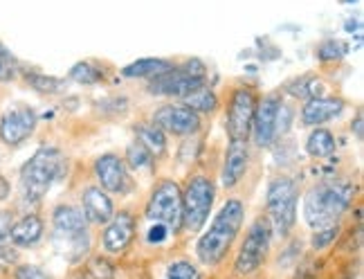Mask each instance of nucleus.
<instances>
[{
	"label": "nucleus",
	"instance_id": "c85d7f7f",
	"mask_svg": "<svg viewBox=\"0 0 364 279\" xmlns=\"http://www.w3.org/2000/svg\"><path fill=\"white\" fill-rule=\"evenodd\" d=\"M164 279H200V275L189 261H173L171 266L166 268Z\"/></svg>",
	"mask_w": 364,
	"mask_h": 279
},
{
	"label": "nucleus",
	"instance_id": "4c0bfd02",
	"mask_svg": "<svg viewBox=\"0 0 364 279\" xmlns=\"http://www.w3.org/2000/svg\"><path fill=\"white\" fill-rule=\"evenodd\" d=\"M351 129L355 131V137L362 140V113H360V110H358V115H355V122L351 124Z\"/></svg>",
	"mask_w": 364,
	"mask_h": 279
},
{
	"label": "nucleus",
	"instance_id": "7ed1b4c3",
	"mask_svg": "<svg viewBox=\"0 0 364 279\" xmlns=\"http://www.w3.org/2000/svg\"><path fill=\"white\" fill-rule=\"evenodd\" d=\"M63 153L57 147H41L21 167V194L27 203H41L63 174Z\"/></svg>",
	"mask_w": 364,
	"mask_h": 279
},
{
	"label": "nucleus",
	"instance_id": "f3484780",
	"mask_svg": "<svg viewBox=\"0 0 364 279\" xmlns=\"http://www.w3.org/2000/svg\"><path fill=\"white\" fill-rule=\"evenodd\" d=\"M247 162H250V147L247 142H239V140H230L228 153H225V162H223V187L234 189L241 183L245 172H247Z\"/></svg>",
	"mask_w": 364,
	"mask_h": 279
},
{
	"label": "nucleus",
	"instance_id": "0eeeda50",
	"mask_svg": "<svg viewBox=\"0 0 364 279\" xmlns=\"http://www.w3.org/2000/svg\"><path fill=\"white\" fill-rule=\"evenodd\" d=\"M270 241H272L270 223L265 219H257L250 226V230L245 234V241H243V246L239 250V255H236L234 270L239 275H243V277L259 270L261 263L265 261V257H268Z\"/></svg>",
	"mask_w": 364,
	"mask_h": 279
},
{
	"label": "nucleus",
	"instance_id": "2eb2a0df",
	"mask_svg": "<svg viewBox=\"0 0 364 279\" xmlns=\"http://www.w3.org/2000/svg\"><path fill=\"white\" fill-rule=\"evenodd\" d=\"M52 230L61 241H73L77 236L88 232V221L83 212L75 205H57L52 212Z\"/></svg>",
	"mask_w": 364,
	"mask_h": 279
},
{
	"label": "nucleus",
	"instance_id": "f704fd0d",
	"mask_svg": "<svg viewBox=\"0 0 364 279\" xmlns=\"http://www.w3.org/2000/svg\"><path fill=\"white\" fill-rule=\"evenodd\" d=\"M16 77H18L16 59H3V57H0V81H14Z\"/></svg>",
	"mask_w": 364,
	"mask_h": 279
},
{
	"label": "nucleus",
	"instance_id": "7c9ffc66",
	"mask_svg": "<svg viewBox=\"0 0 364 279\" xmlns=\"http://www.w3.org/2000/svg\"><path fill=\"white\" fill-rule=\"evenodd\" d=\"M14 279H54L48 275L43 268L32 266V263H21V266L14 268Z\"/></svg>",
	"mask_w": 364,
	"mask_h": 279
},
{
	"label": "nucleus",
	"instance_id": "4468645a",
	"mask_svg": "<svg viewBox=\"0 0 364 279\" xmlns=\"http://www.w3.org/2000/svg\"><path fill=\"white\" fill-rule=\"evenodd\" d=\"M135 230H137V221L133 212L129 209H122L115 212L113 219L106 223V228L102 232V246L108 255H122L126 248H129L135 239Z\"/></svg>",
	"mask_w": 364,
	"mask_h": 279
},
{
	"label": "nucleus",
	"instance_id": "39448f33",
	"mask_svg": "<svg viewBox=\"0 0 364 279\" xmlns=\"http://www.w3.org/2000/svg\"><path fill=\"white\" fill-rule=\"evenodd\" d=\"M214 199H216L214 180L205 174L191 176L185 191H182V230L198 234L209 219V212H212Z\"/></svg>",
	"mask_w": 364,
	"mask_h": 279
},
{
	"label": "nucleus",
	"instance_id": "c756f323",
	"mask_svg": "<svg viewBox=\"0 0 364 279\" xmlns=\"http://www.w3.org/2000/svg\"><path fill=\"white\" fill-rule=\"evenodd\" d=\"M338 234H340L338 223H335V226H328V228L315 230V234H313V248L315 250H324L326 246H331L335 239H338Z\"/></svg>",
	"mask_w": 364,
	"mask_h": 279
},
{
	"label": "nucleus",
	"instance_id": "72a5a7b5",
	"mask_svg": "<svg viewBox=\"0 0 364 279\" xmlns=\"http://www.w3.org/2000/svg\"><path fill=\"white\" fill-rule=\"evenodd\" d=\"M178 68L185 70V73L191 75V77H203V79H207V65L200 59H187V61H182Z\"/></svg>",
	"mask_w": 364,
	"mask_h": 279
},
{
	"label": "nucleus",
	"instance_id": "9d476101",
	"mask_svg": "<svg viewBox=\"0 0 364 279\" xmlns=\"http://www.w3.org/2000/svg\"><path fill=\"white\" fill-rule=\"evenodd\" d=\"M153 124L164 133H171L178 137L196 135L203 129V120L198 113H193L185 104H164L153 113Z\"/></svg>",
	"mask_w": 364,
	"mask_h": 279
},
{
	"label": "nucleus",
	"instance_id": "c9c22d12",
	"mask_svg": "<svg viewBox=\"0 0 364 279\" xmlns=\"http://www.w3.org/2000/svg\"><path fill=\"white\" fill-rule=\"evenodd\" d=\"M14 226V219L11 212H0V246L9 243V232Z\"/></svg>",
	"mask_w": 364,
	"mask_h": 279
},
{
	"label": "nucleus",
	"instance_id": "423d86ee",
	"mask_svg": "<svg viewBox=\"0 0 364 279\" xmlns=\"http://www.w3.org/2000/svg\"><path fill=\"white\" fill-rule=\"evenodd\" d=\"M144 216L151 223H162L171 232L182 230V189L176 180L162 178L153 187L144 207Z\"/></svg>",
	"mask_w": 364,
	"mask_h": 279
},
{
	"label": "nucleus",
	"instance_id": "5701e85b",
	"mask_svg": "<svg viewBox=\"0 0 364 279\" xmlns=\"http://www.w3.org/2000/svg\"><path fill=\"white\" fill-rule=\"evenodd\" d=\"M135 135H137V142L144 144L151 151L153 158H160L166 151V133L162 129H158L153 122L151 124H137Z\"/></svg>",
	"mask_w": 364,
	"mask_h": 279
},
{
	"label": "nucleus",
	"instance_id": "2f4dec72",
	"mask_svg": "<svg viewBox=\"0 0 364 279\" xmlns=\"http://www.w3.org/2000/svg\"><path fill=\"white\" fill-rule=\"evenodd\" d=\"M90 273L97 279H113L115 277V266L106 257H95L90 261Z\"/></svg>",
	"mask_w": 364,
	"mask_h": 279
},
{
	"label": "nucleus",
	"instance_id": "cd10ccee",
	"mask_svg": "<svg viewBox=\"0 0 364 279\" xmlns=\"http://www.w3.org/2000/svg\"><path fill=\"white\" fill-rule=\"evenodd\" d=\"M315 86H319V81L315 77H311V75H306V77H299L295 81H290L286 90L292 97H301V100H306V97H308V100H313V97H315Z\"/></svg>",
	"mask_w": 364,
	"mask_h": 279
},
{
	"label": "nucleus",
	"instance_id": "20e7f679",
	"mask_svg": "<svg viewBox=\"0 0 364 279\" xmlns=\"http://www.w3.org/2000/svg\"><path fill=\"white\" fill-rule=\"evenodd\" d=\"M297 183L288 176H279L268 185L265 194V221L274 236H286L297 221Z\"/></svg>",
	"mask_w": 364,
	"mask_h": 279
},
{
	"label": "nucleus",
	"instance_id": "1a4fd4ad",
	"mask_svg": "<svg viewBox=\"0 0 364 279\" xmlns=\"http://www.w3.org/2000/svg\"><path fill=\"white\" fill-rule=\"evenodd\" d=\"M38 124V115L32 106L18 104L0 115V142L5 147H21L27 142Z\"/></svg>",
	"mask_w": 364,
	"mask_h": 279
},
{
	"label": "nucleus",
	"instance_id": "a211bd4d",
	"mask_svg": "<svg viewBox=\"0 0 364 279\" xmlns=\"http://www.w3.org/2000/svg\"><path fill=\"white\" fill-rule=\"evenodd\" d=\"M344 110V102L340 97H313L301 108V124L304 127H324L326 122L340 117Z\"/></svg>",
	"mask_w": 364,
	"mask_h": 279
},
{
	"label": "nucleus",
	"instance_id": "393cba45",
	"mask_svg": "<svg viewBox=\"0 0 364 279\" xmlns=\"http://www.w3.org/2000/svg\"><path fill=\"white\" fill-rule=\"evenodd\" d=\"M73 81L81 83V86H95V83H100L106 79L104 75V68H100L92 61H79L70 68V75H68Z\"/></svg>",
	"mask_w": 364,
	"mask_h": 279
},
{
	"label": "nucleus",
	"instance_id": "f8f14e48",
	"mask_svg": "<svg viewBox=\"0 0 364 279\" xmlns=\"http://www.w3.org/2000/svg\"><path fill=\"white\" fill-rule=\"evenodd\" d=\"M207 79L203 77H191L185 70H180L178 65H173L169 73H164L156 79L149 81V95H158V97H173V100H182L185 95L193 93L196 88L205 86Z\"/></svg>",
	"mask_w": 364,
	"mask_h": 279
},
{
	"label": "nucleus",
	"instance_id": "bb28decb",
	"mask_svg": "<svg viewBox=\"0 0 364 279\" xmlns=\"http://www.w3.org/2000/svg\"><path fill=\"white\" fill-rule=\"evenodd\" d=\"M346 52H348V48H346L344 41L328 38V41H324V43H321V46L317 48V59H319L321 63L338 61V59H342V57H344Z\"/></svg>",
	"mask_w": 364,
	"mask_h": 279
},
{
	"label": "nucleus",
	"instance_id": "412c9836",
	"mask_svg": "<svg viewBox=\"0 0 364 279\" xmlns=\"http://www.w3.org/2000/svg\"><path fill=\"white\" fill-rule=\"evenodd\" d=\"M335 137L328 129H321V127H315L311 131V135H308L306 140V153L311 158L319 160V158H328L335 153Z\"/></svg>",
	"mask_w": 364,
	"mask_h": 279
},
{
	"label": "nucleus",
	"instance_id": "9b49d317",
	"mask_svg": "<svg viewBox=\"0 0 364 279\" xmlns=\"http://www.w3.org/2000/svg\"><path fill=\"white\" fill-rule=\"evenodd\" d=\"M282 104L284 102L279 93H270L257 102L255 120H252V133H250V137L255 140L257 147L261 149L270 147L272 140L277 137V113Z\"/></svg>",
	"mask_w": 364,
	"mask_h": 279
},
{
	"label": "nucleus",
	"instance_id": "aec40b11",
	"mask_svg": "<svg viewBox=\"0 0 364 279\" xmlns=\"http://www.w3.org/2000/svg\"><path fill=\"white\" fill-rule=\"evenodd\" d=\"M176 63L169 59H158V57H146V59H137L129 65L122 68V75L126 79H156L164 73H169Z\"/></svg>",
	"mask_w": 364,
	"mask_h": 279
},
{
	"label": "nucleus",
	"instance_id": "ddd939ff",
	"mask_svg": "<svg viewBox=\"0 0 364 279\" xmlns=\"http://www.w3.org/2000/svg\"><path fill=\"white\" fill-rule=\"evenodd\" d=\"M95 178L100 180V187L108 194H126L131 187L129 167L117 153H104L95 160Z\"/></svg>",
	"mask_w": 364,
	"mask_h": 279
},
{
	"label": "nucleus",
	"instance_id": "dca6fc26",
	"mask_svg": "<svg viewBox=\"0 0 364 279\" xmlns=\"http://www.w3.org/2000/svg\"><path fill=\"white\" fill-rule=\"evenodd\" d=\"M81 212L88 223H95V226H106V223L115 214V203L108 196V191L92 185V187H86L81 191Z\"/></svg>",
	"mask_w": 364,
	"mask_h": 279
},
{
	"label": "nucleus",
	"instance_id": "6e6552de",
	"mask_svg": "<svg viewBox=\"0 0 364 279\" xmlns=\"http://www.w3.org/2000/svg\"><path fill=\"white\" fill-rule=\"evenodd\" d=\"M259 97L250 86H239L230 97V108L225 117V133L230 140L239 142H250L252 120H255Z\"/></svg>",
	"mask_w": 364,
	"mask_h": 279
},
{
	"label": "nucleus",
	"instance_id": "e433bc0d",
	"mask_svg": "<svg viewBox=\"0 0 364 279\" xmlns=\"http://www.w3.org/2000/svg\"><path fill=\"white\" fill-rule=\"evenodd\" d=\"M9 194H11V185H9V180L0 174V203L7 201L9 199Z\"/></svg>",
	"mask_w": 364,
	"mask_h": 279
},
{
	"label": "nucleus",
	"instance_id": "b1692460",
	"mask_svg": "<svg viewBox=\"0 0 364 279\" xmlns=\"http://www.w3.org/2000/svg\"><path fill=\"white\" fill-rule=\"evenodd\" d=\"M21 75L27 86L41 95H59L65 90V79L52 77L46 73H36V70H27V73H21Z\"/></svg>",
	"mask_w": 364,
	"mask_h": 279
},
{
	"label": "nucleus",
	"instance_id": "f03ea898",
	"mask_svg": "<svg viewBox=\"0 0 364 279\" xmlns=\"http://www.w3.org/2000/svg\"><path fill=\"white\" fill-rule=\"evenodd\" d=\"M353 185L348 180H321L304 199V219L308 228L335 226L353 203Z\"/></svg>",
	"mask_w": 364,
	"mask_h": 279
},
{
	"label": "nucleus",
	"instance_id": "a878e982",
	"mask_svg": "<svg viewBox=\"0 0 364 279\" xmlns=\"http://www.w3.org/2000/svg\"><path fill=\"white\" fill-rule=\"evenodd\" d=\"M124 162H126L129 169L142 172V169H151V167H153V156H151V151L144 144H139L135 140V142H131L129 147H126Z\"/></svg>",
	"mask_w": 364,
	"mask_h": 279
},
{
	"label": "nucleus",
	"instance_id": "4be33fe9",
	"mask_svg": "<svg viewBox=\"0 0 364 279\" xmlns=\"http://www.w3.org/2000/svg\"><path fill=\"white\" fill-rule=\"evenodd\" d=\"M182 104H185L187 108H191L193 113H198V115H212L214 110L218 108V97H216V93L205 83V86L196 88L193 93H189V95L182 97Z\"/></svg>",
	"mask_w": 364,
	"mask_h": 279
},
{
	"label": "nucleus",
	"instance_id": "6ab92c4d",
	"mask_svg": "<svg viewBox=\"0 0 364 279\" xmlns=\"http://www.w3.org/2000/svg\"><path fill=\"white\" fill-rule=\"evenodd\" d=\"M46 232V223L38 214H25L23 219L14 221L11 232H9V241L16 248H32L41 239H43Z\"/></svg>",
	"mask_w": 364,
	"mask_h": 279
},
{
	"label": "nucleus",
	"instance_id": "f257e3e1",
	"mask_svg": "<svg viewBox=\"0 0 364 279\" xmlns=\"http://www.w3.org/2000/svg\"><path fill=\"white\" fill-rule=\"evenodd\" d=\"M245 219V205L241 199H228L214 216L212 226L205 234H200L196 243V257L205 266H218L232 250V243L236 241Z\"/></svg>",
	"mask_w": 364,
	"mask_h": 279
},
{
	"label": "nucleus",
	"instance_id": "58836bf2",
	"mask_svg": "<svg viewBox=\"0 0 364 279\" xmlns=\"http://www.w3.org/2000/svg\"><path fill=\"white\" fill-rule=\"evenodd\" d=\"M344 3H358V0H344Z\"/></svg>",
	"mask_w": 364,
	"mask_h": 279
},
{
	"label": "nucleus",
	"instance_id": "473e14b6",
	"mask_svg": "<svg viewBox=\"0 0 364 279\" xmlns=\"http://www.w3.org/2000/svg\"><path fill=\"white\" fill-rule=\"evenodd\" d=\"M169 234H171V230L166 226H162V223H153L151 230L146 232V241L158 246V243H164L166 239H169Z\"/></svg>",
	"mask_w": 364,
	"mask_h": 279
}]
</instances>
